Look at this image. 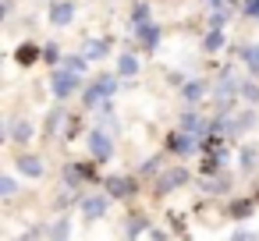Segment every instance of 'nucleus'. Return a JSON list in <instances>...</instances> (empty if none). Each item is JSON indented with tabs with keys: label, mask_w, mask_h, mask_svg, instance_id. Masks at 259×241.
Returning <instances> with one entry per match:
<instances>
[{
	"label": "nucleus",
	"mask_w": 259,
	"mask_h": 241,
	"mask_svg": "<svg viewBox=\"0 0 259 241\" xmlns=\"http://www.w3.org/2000/svg\"><path fill=\"white\" fill-rule=\"evenodd\" d=\"M71 14H75V7L68 4V0H60V4L50 7V22H53V25H68V22H71Z\"/></svg>",
	"instance_id": "1"
},
{
	"label": "nucleus",
	"mask_w": 259,
	"mask_h": 241,
	"mask_svg": "<svg viewBox=\"0 0 259 241\" xmlns=\"http://www.w3.org/2000/svg\"><path fill=\"white\" fill-rule=\"evenodd\" d=\"M75 89V71H60V74H53V93L57 96H68Z\"/></svg>",
	"instance_id": "2"
},
{
	"label": "nucleus",
	"mask_w": 259,
	"mask_h": 241,
	"mask_svg": "<svg viewBox=\"0 0 259 241\" xmlns=\"http://www.w3.org/2000/svg\"><path fill=\"white\" fill-rule=\"evenodd\" d=\"M110 89H114V78H100V82H96V89H89V93H85V103H93V99L106 96Z\"/></svg>",
	"instance_id": "3"
},
{
	"label": "nucleus",
	"mask_w": 259,
	"mask_h": 241,
	"mask_svg": "<svg viewBox=\"0 0 259 241\" xmlns=\"http://www.w3.org/2000/svg\"><path fill=\"white\" fill-rule=\"evenodd\" d=\"M139 39L146 43L149 50H153V47H156V39H160V28H156V25H142V28H139Z\"/></svg>",
	"instance_id": "4"
},
{
	"label": "nucleus",
	"mask_w": 259,
	"mask_h": 241,
	"mask_svg": "<svg viewBox=\"0 0 259 241\" xmlns=\"http://www.w3.org/2000/svg\"><path fill=\"white\" fill-rule=\"evenodd\" d=\"M93 153H96V156H106V153H110V145H106V135H93Z\"/></svg>",
	"instance_id": "5"
},
{
	"label": "nucleus",
	"mask_w": 259,
	"mask_h": 241,
	"mask_svg": "<svg viewBox=\"0 0 259 241\" xmlns=\"http://www.w3.org/2000/svg\"><path fill=\"white\" fill-rule=\"evenodd\" d=\"M220 43H224V32H220V28H213V32H209V39H206V47H209V50H217Z\"/></svg>",
	"instance_id": "6"
},
{
	"label": "nucleus",
	"mask_w": 259,
	"mask_h": 241,
	"mask_svg": "<svg viewBox=\"0 0 259 241\" xmlns=\"http://www.w3.org/2000/svg\"><path fill=\"white\" fill-rule=\"evenodd\" d=\"M18 60H22V64H28V60H36V47H22V50H18Z\"/></svg>",
	"instance_id": "7"
},
{
	"label": "nucleus",
	"mask_w": 259,
	"mask_h": 241,
	"mask_svg": "<svg viewBox=\"0 0 259 241\" xmlns=\"http://www.w3.org/2000/svg\"><path fill=\"white\" fill-rule=\"evenodd\" d=\"M203 93H206V89H203V82H192V85L185 89V96H188V99H195V96H203Z\"/></svg>",
	"instance_id": "8"
},
{
	"label": "nucleus",
	"mask_w": 259,
	"mask_h": 241,
	"mask_svg": "<svg viewBox=\"0 0 259 241\" xmlns=\"http://www.w3.org/2000/svg\"><path fill=\"white\" fill-rule=\"evenodd\" d=\"M245 60H249V68H259V47H249L245 50Z\"/></svg>",
	"instance_id": "9"
},
{
	"label": "nucleus",
	"mask_w": 259,
	"mask_h": 241,
	"mask_svg": "<svg viewBox=\"0 0 259 241\" xmlns=\"http://www.w3.org/2000/svg\"><path fill=\"white\" fill-rule=\"evenodd\" d=\"M121 74H135V57H121Z\"/></svg>",
	"instance_id": "10"
},
{
	"label": "nucleus",
	"mask_w": 259,
	"mask_h": 241,
	"mask_svg": "<svg viewBox=\"0 0 259 241\" xmlns=\"http://www.w3.org/2000/svg\"><path fill=\"white\" fill-rule=\"evenodd\" d=\"M22 170L36 177V174H39V160H22Z\"/></svg>",
	"instance_id": "11"
},
{
	"label": "nucleus",
	"mask_w": 259,
	"mask_h": 241,
	"mask_svg": "<svg viewBox=\"0 0 259 241\" xmlns=\"http://www.w3.org/2000/svg\"><path fill=\"white\" fill-rule=\"evenodd\" d=\"M110 192H117V195H125V192H128V181H110Z\"/></svg>",
	"instance_id": "12"
},
{
	"label": "nucleus",
	"mask_w": 259,
	"mask_h": 241,
	"mask_svg": "<svg viewBox=\"0 0 259 241\" xmlns=\"http://www.w3.org/2000/svg\"><path fill=\"white\" fill-rule=\"evenodd\" d=\"M85 213H89V217H100V213H103V202H89Z\"/></svg>",
	"instance_id": "13"
},
{
	"label": "nucleus",
	"mask_w": 259,
	"mask_h": 241,
	"mask_svg": "<svg viewBox=\"0 0 259 241\" xmlns=\"http://www.w3.org/2000/svg\"><path fill=\"white\" fill-rule=\"evenodd\" d=\"M245 11H249V14H256V18H259V0H249V4H245Z\"/></svg>",
	"instance_id": "14"
}]
</instances>
